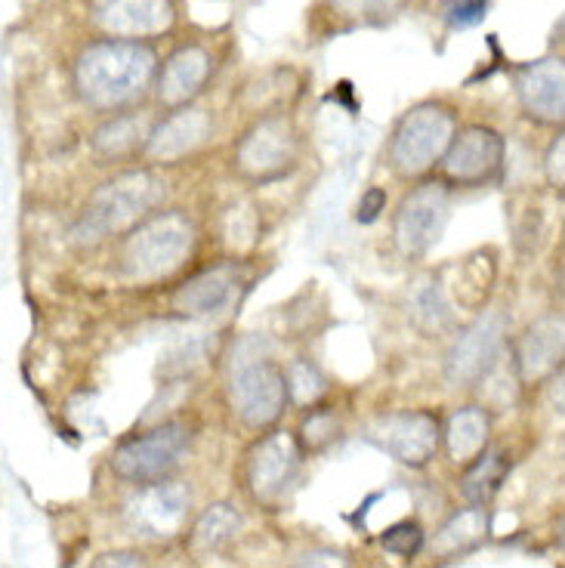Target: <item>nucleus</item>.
Returning a JSON list of instances; mask_svg holds the SVG:
<instances>
[{"instance_id": "obj_26", "label": "nucleus", "mask_w": 565, "mask_h": 568, "mask_svg": "<svg viewBox=\"0 0 565 568\" xmlns=\"http://www.w3.org/2000/svg\"><path fill=\"white\" fill-rule=\"evenodd\" d=\"M485 531H488V516H485V507H467V510H457L442 528H439V535L433 541L436 553L442 556H454V553H461V550H470L476 547L482 538H485Z\"/></svg>"}, {"instance_id": "obj_3", "label": "nucleus", "mask_w": 565, "mask_h": 568, "mask_svg": "<svg viewBox=\"0 0 565 568\" xmlns=\"http://www.w3.org/2000/svg\"><path fill=\"white\" fill-rule=\"evenodd\" d=\"M198 226L183 207H161L115 241V272L124 284L149 288L180 275L195 257Z\"/></svg>"}, {"instance_id": "obj_12", "label": "nucleus", "mask_w": 565, "mask_h": 568, "mask_svg": "<svg viewBox=\"0 0 565 568\" xmlns=\"http://www.w3.org/2000/svg\"><path fill=\"white\" fill-rule=\"evenodd\" d=\"M377 451L390 454L405 467H427L439 451L442 420L433 411H390L365 423L362 433Z\"/></svg>"}, {"instance_id": "obj_16", "label": "nucleus", "mask_w": 565, "mask_h": 568, "mask_svg": "<svg viewBox=\"0 0 565 568\" xmlns=\"http://www.w3.org/2000/svg\"><path fill=\"white\" fill-rule=\"evenodd\" d=\"M241 284H244L241 263L223 260L198 269L183 284H176V291L170 294V306L189 318H214L232 306Z\"/></svg>"}, {"instance_id": "obj_9", "label": "nucleus", "mask_w": 565, "mask_h": 568, "mask_svg": "<svg viewBox=\"0 0 565 568\" xmlns=\"http://www.w3.org/2000/svg\"><path fill=\"white\" fill-rule=\"evenodd\" d=\"M510 318L504 309H479L470 325L457 331L445 349L442 374L451 386H479L485 383L501 365V355L507 346Z\"/></svg>"}, {"instance_id": "obj_34", "label": "nucleus", "mask_w": 565, "mask_h": 568, "mask_svg": "<svg viewBox=\"0 0 565 568\" xmlns=\"http://www.w3.org/2000/svg\"><path fill=\"white\" fill-rule=\"evenodd\" d=\"M291 568H352V565H349V556L340 550L315 547V550H306L303 556H297V562Z\"/></svg>"}, {"instance_id": "obj_17", "label": "nucleus", "mask_w": 565, "mask_h": 568, "mask_svg": "<svg viewBox=\"0 0 565 568\" xmlns=\"http://www.w3.org/2000/svg\"><path fill=\"white\" fill-rule=\"evenodd\" d=\"M516 96L525 118L547 127L565 121V71L562 59H538L516 71Z\"/></svg>"}, {"instance_id": "obj_27", "label": "nucleus", "mask_w": 565, "mask_h": 568, "mask_svg": "<svg viewBox=\"0 0 565 568\" xmlns=\"http://www.w3.org/2000/svg\"><path fill=\"white\" fill-rule=\"evenodd\" d=\"M220 238L232 251V260L241 254H251L260 241V217L251 201H232L223 207L220 217Z\"/></svg>"}, {"instance_id": "obj_15", "label": "nucleus", "mask_w": 565, "mask_h": 568, "mask_svg": "<svg viewBox=\"0 0 565 568\" xmlns=\"http://www.w3.org/2000/svg\"><path fill=\"white\" fill-rule=\"evenodd\" d=\"M513 374L519 386H541L562 374L565 322L559 312L541 315L513 340Z\"/></svg>"}, {"instance_id": "obj_6", "label": "nucleus", "mask_w": 565, "mask_h": 568, "mask_svg": "<svg viewBox=\"0 0 565 568\" xmlns=\"http://www.w3.org/2000/svg\"><path fill=\"white\" fill-rule=\"evenodd\" d=\"M300 164V133L285 112L260 115L232 146V173L247 186L288 180Z\"/></svg>"}, {"instance_id": "obj_18", "label": "nucleus", "mask_w": 565, "mask_h": 568, "mask_svg": "<svg viewBox=\"0 0 565 568\" xmlns=\"http://www.w3.org/2000/svg\"><path fill=\"white\" fill-rule=\"evenodd\" d=\"M96 25L118 41H143L167 31L176 19L170 0H96Z\"/></svg>"}, {"instance_id": "obj_30", "label": "nucleus", "mask_w": 565, "mask_h": 568, "mask_svg": "<svg viewBox=\"0 0 565 568\" xmlns=\"http://www.w3.org/2000/svg\"><path fill=\"white\" fill-rule=\"evenodd\" d=\"M340 7V13L346 16H356L359 22H368V25H377L383 19L396 16L402 0H334Z\"/></svg>"}, {"instance_id": "obj_4", "label": "nucleus", "mask_w": 565, "mask_h": 568, "mask_svg": "<svg viewBox=\"0 0 565 568\" xmlns=\"http://www.w3.org/2000/svg\"><path fill=\"white\" fill-rule=\"evenodd\" d=\"M226 405L247 430H269L288 411L285 365L257 337H244L232 346L226 365Z\"/></svg>"}, {"instance_id": "obj_14", "label": "nucleus", "mask_w": 565, "mask_h": 568, "mask_svg": "<svg viewBox=\"0 0 565 568\" xmlns=\"http://www.w3.org/2000/svg\"><path fill=\"white\" fill-rule=\"evenodd\" d=\"M210 136H214V118H210L207 109H195V105L170 109L164 118L155 121L139 161L158 170L167 164H180L192 158L198 149H204Z\"/></svg>"}, {"instance_id": "obj_28", "label": "nucleus", "mask_w": 565, "mask_h": 568, "mask_svg": "<svg viewBox=\"0 0 565 568\" xmlns=\"http://www.w3.org/2000/svg\"><path fill=\"white\" fill-rule=\"evenodd\" d=\"M285 386H288V405L294 408H312L325 402L328 393V377L306 355H297L285 365Z\"/></svg>"}, {"instance_id": "obj_21", "label": "nucleus", "mask_w": 565, "mask_h": 568, "mask_svg": "<svg viewBox=\"0 0 565 568\" xmlns=\"http://www.w3.org/2000/svg\"><path fill=\"white\" fill-rule=\"evenodd\" d=\"M488 442H491V414L479 402L454 408L442 423L439 445L445 448L454 467H470L473 460L488 448Z\"/></svg>"}, {"instance_id": "obj_22", "label": "nucleus", "mask_w": 565, "mask_h": 568, "mask_svg": "<svg viewBox=\"0 0 565 568\" xmlns=\"http://www.w3.org/2000/svg\"><path fill=\"white\" fill-rule=\"evenodd\" d=\"M408 318L423 337H442L454 331V303L448 300L439 275H420L411 281Z\"/></svg>"}, {"instance_id": "obj_24", "label": "nucleus", "mask_w": 565, "mask_h": 568, "mask_svg": "<svg viewBox=\"0 0 565 568\" xmlns=\"http://www.w3.org/2000/svg\"><path fill=\"white\" fill-rule=\"evenodd\" d=\"M507 479V460L498 448H485L461 476V494L473 507H485Z\"/></svg>"}, {"instance_id": "obj_10", "label": "nucleus", "mask_w": 565, "mask_h": 568, "mask_svg": "<svg viewBox=\"0 0 565 568\" xmlns=\"http://www.w3.org/2000/svg\"><path fill=\"white\" fill-rule=\"evenodd\" d=\"M454 207V192L439 180L414 183L393 210V241L411 263L427 260L442 241Z\"/></svg>"}, {"instance_id": "obj_8", "label": "nucleus", "mask_w": 565, "mask_h": 568, "mask_svg": "<svg viewBox=\"0 0 565 568\" xmlns=\"http://www.w3.org/2000/svg\"><path fill=\"white\" fill-rule=\"evenodd\" d=\"M300 467H303V451L294 433L269 426L244 454L241 464L244 491L257 507L275 510L291 497L300 479Z\"/></svg>"}, {"instance_id": "obj_13", "label": "nucleus", "mask_w": 565, "mask_h": 568, "mask_svg": "<svg viewBox=\"0 0 565 568\" xmlns=\"http://www.w3.org/2000/svg\"><path fill=\"white\" fill-rule=\"evenodd\" d=\"M192 510V488L183 479H158L136 485V494L127 501L130 525L146 538H173L180 535Z\"/></svg>"}, {"instance_id": "obj_25", "label": "nucleus", "mask_w": 565, "mask_h": 568, "mask_svg": "<svg viewBox=\"0 0 565 568\" xmlns=\"http://www.w3.org/2000/svg\"><path fill=\"white\" fill-rule=\"evenodd\" d=\"M340 433H343V420H340L337 408H331L328 402H319L312 408H303L294 439L303 454H322L340 439Z\"/></svg>"}, {"instance_id": "obj_2", "label": "nucleus", "mask_w": 565, "mask_h": 568, "mask_svg": "<svg viewBox=\"0 0 565 568\" xmlns=\"http://www.w3.org/2000/svg\"><path fill=\"white\" fill-rule=\"evenodd\" d=\"M167 180L158 167H127L99 183L72 226V241L78 247H99L105 241H118L136 223L152 217L167 201Z\"/></svg>"}, {"instance_id": "obj_35", "label": "nucleus", "mask_w": 565, "mask_h": 568, "mask_svg": "<svg viewBox=\"0 0 565 568\" xmlns=\"http://www.w3.org/2000/svg\"><path fill=\"white\" fill-rule=\"evenodd\" d=\"M90 568H149V562L136 550H105L93 559Z\"/></svg>"}, {"instance_id": "obj_5", "label": "nucleus", "mask_w": 565, "mask_h": 568, "mask_svg": "<svg viewBox=\"0 0 565 568\" xmlns=\"http://www.w3.org/2000/svg\"><path fill=\"white\" fill-rule=\"evenodd\" d=\"M454 130H457L454 109H448L442 102H420L393 127L383 149V161L402 183L430 180V173H436Z\"/></svg>"}, {"instance_id": "obj_31", "label": "nucleus", "mask_w": 565, "mask_h": 568, "mask_svg": "<svg viewBox=\"0 0 565 568\" xmlns=\"http://www.w3.org/2000/svg\"><path fill=\"white\" fill-rule=\"evenodd\" d=\"M488 0H445L442 4V19L448 28H470L485 19Z\"/></svg>"}, {"instance_id": "obj_1", "label": "nucleus", "mask_w": 565, "mask_h": 568, "mask_svg": "<svg viewBox=\"0 0 565 568\" xmlns=\"http://www.w3.org/2000/svg\"><path fill=\"white\" fill-rule=\"evenodd\" d=\"M158 75V56L143 41L102 38L87 44L72 68L78 99L93 112L118 115L146 99Z\"/></svg>"}, {"instance_id": "obj_29", "label": "nucleus", "mask_w": 565, "mask_h": 568, "mask_svg": "<svg viewBox=\"0 0 565 568\" xmlns=\"http://www.w3.org/2000/svg\"><path fill=\"white\" fill-rule=\"evenodd\" d=\"M427 544V535H423V528L414 522V519H405V522H396L393 528H386L380 535V547L393 556H417Z\"/></svg>"}, {"instance_id": "obj_7", "label": "nucleus", "mask_w": 565, "mask_h": 568, "mask_svg": "<svg viewBox=\"0 0 565 568\" xmlns=\"http://www.w3.org/2000/svg\"><path fill=\"white\" fill-rule=\"evenodd\" d=\"M192 439L195 433L189 423L164 420L146 433L124 439L112 451L109 467L127 485H149V482L167 479L192 451Z\"/></svg>"}, {"instance_id": "obj_11", "label": "nucleus", "mask_w": 565, "mask_h": 568, "mask_svg": "<svg viewBox=\"0 0 565 568\" xmlns=\"http://www.w3.org/2000/svg\"><path fill=\"white\" fill-rule=\"evenodd\" d=\"M507 164V142L504 136L485 127V124H467L454 130L448 149L436 167V180L454 189H485L494 180H501Z\"/></svg>"}, {"instance_id": "obj_20", "label": "nucleus", "mask_w": 565, "mask_h": 568, "mask_svg": "<svg viewBox=\"0 0 565 568\" xmlns=\"http://www.w3.org/2000/svg\"><path fill=\"white\" fill-rule=\"evenodd\" d=\"M155 127V118L149 112H118L109 115L96 130H93V155L102 164H124V161H139L146 149V139Z\"/></svg>"}, {"instance_id": "obj_23", "label": "nucleus", "mask_w": 565, "mask_h": 568, "mask_svg": "<svg viewBox=\"0 0 565 568\" xmlns=\"http://www.w3.org/2000/svg\"><path fill=\"white\" fill-rule=\"evenodd\" d=\"M241 531V513L232 504H210L201 510L189 528V550L195 556H210L226 550Z\"/></svg>"}, {"instance_id": "obj_19", "label": "nucleus", "mask_w": 565, "mask_h": 568, "mask_svg": "<svg viewBox=\"0 0 565 568\" xmlns=\"http://www.w3.org/2000/svg\"><path fill=\"white\" fill-rule=\"evenodd\" d=\"M210 71H214V56L210 50L198 47V44H186L176 53L167 56V62L158 68L155 75V96L164 109H183L189 105L201 90L204 84L210 81Z\"/></svg>"}, {"instance_id": "obj_33", "label": "nucleus", "mask_w": 565, "mask_h": 568, "mask_svg": "<svg viewBox=\"0 0 565 568\" xmlns=\"http://www.w3.org/2000/svg\"><path fill=\"white\" fill-rule=\"evenodd\" d=\"M386 201H390V198H386V189H383V186H371V189H365V192L359 195L356 213H352V217H356L359 226H371V223H377V220L383 217Z\"/></svg>"}, {"instance_id": "obj_32", "label": "nucleus", "mask_w": 565, "mask_h": 568, "mask_svg": "<svg viewBox=\"0 0 565 568\" xmlns=\"http://www.w3.org/2000/svg\"><path fill=\"white\" fill-rule=\"evenodd\" d=\"M565 136H562V130L550 139V146H547V152H544V176H547V186L556 192V195H562V189H565Z\"/></svg>"}]
</instances>
